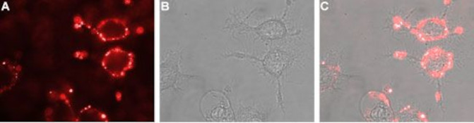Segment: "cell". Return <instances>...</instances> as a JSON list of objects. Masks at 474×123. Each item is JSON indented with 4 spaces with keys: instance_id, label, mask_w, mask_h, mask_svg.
Wrapping results in <instances>:
<instances>
[{
    "instance_id": "6da1fadb",
    "label": "cell",
    "mask_w": 474,
    "mask_h": 123,
    "mask_svg": "<svg viewBox=\"0 0 474 123\" xmlns=\"http://www.w3.org/2000/svg\"><path fill=\"white\" fill-rule=\"evenodd\" d=\"M134 64V56L120 47L110 48L104 56L102 65L112 77L121 79L131 70Z\"/></svg>"
},
{
    "instance_id": "7a4b0ae2",
    "label": "cell",
    "mask_w": 474,
    "mask_h": 123,
    "mask_svg": "<svg viewBox=\"0 0 474 123\" xmlns=\"http://www.w3.org/2000/svg\"><path fill=\"white\" fill-rule=\"evenodd\" d=\"M454 55L440 48L429 49L422 60V67L434 78L442 77L445 72L453 67Z\"/></svg>"
},
{
    "instance_id": "3957f363",
    "label": "cell",
    "mask_w": 474,
    "mask_h": 123,
    "mask_svg": "<svg viewBox=\"0 0 474 123\" xmlns=\"http://www.w3.org/2000/svg\"><path fill=\"white\" fill-rule=\"evenodd\" d=\"M94 32L103 41L124 39L130 34L127 22L123 19L115 18L102 20Z\"/></svg>"
},
{
    "instance_id": "277c9868",
    "label": "cell",
    "mask_w": 474,
    "mask_h": 123,
    "mask_svg": "<svg viewBox=\"0 0 474 123\" xmlns=\"http://www.w3.org/2000/svg\"><path fill=\"white\" fill-rule=\"evenodd\" d=\"M449 31L446 22L439 18L422 20L417 27V34L422 41H436L445 38Z\"/></svg>"
},
{
    "instance_id": "5b68a950",
    "label": "cell",
    "mask_w": 474,
    "mask_h": 123,
    "mask_svg": "<svg viewBox=\"0 0 474 123\" xmlns=\"http://www.w3.org/2000/svg\"><path fill=\"white\" fill-rule=\"evenodd\" d=\"M21 67L11 62L4 61L0 66V84L1 92L8 91L16 84Z\"/></svg>"
},
{
    "instance_id": "8992f818",
    "label": "cell",
    "mask_w": 474,
    "mask_h": 123,
    "mask_svg": "<svg viewBox=\"0 0 474 123\" xmlns=\"http://www.w3.org/2000/svg\"><path fill=\"white\" fill-rule=\"evenodd\" d=\"M79 122H107V115L99 110L93 107H87L79 112L78 116Z\"/></svg>"
}]
</instances>
